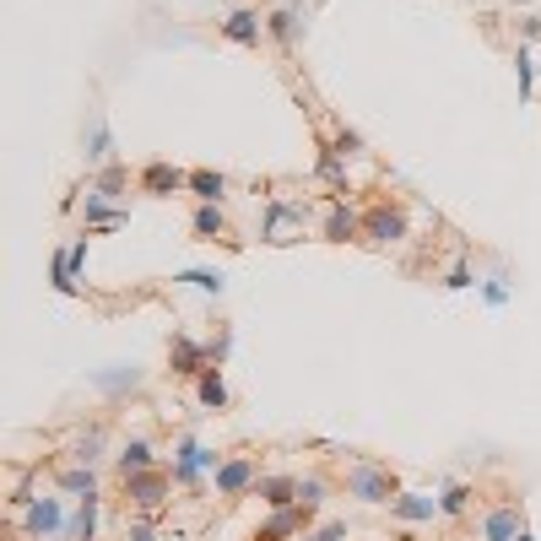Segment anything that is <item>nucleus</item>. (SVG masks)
I'll list each match as a JSON object with an SVG mask.
<instances>
[{
  "label": "nucleus",
  "instance_id": "obj_15",
  "mask_svg": "<svg viewBox=\"0 0 541 541\" xmlns=\"http://www.w3.org/2000/svg\"><path fill=\"white\" fill-rule=\"evenodd\" d=\"M222 38H228V44H239V49H260V38H266V17H260L255 6L228 11V17H222Z\"/></svg>",
  "mask_w": 541,
  "mask_h": 541
},
{
  "label": "nucleus",
  "instance_id": "obj_22",
  "mask_svg": "<svg viewBox=\"0 0 541 541\" xmlns=\"http://www.w3.org/2000/svg\"><path fill=\"white\" fill-rule=\"evenodd\" d=\"M168 282H179V287H195V293H206V298H222L228 293V276H222L217 266H179Z\"/></svg>",
  "mask_w": 541,
  "mask_h": 541
},
{
  "label": "nucleus",
  "instance_id": "obj_17",
  "mask_svg": "<svg viewBox=\"0 0 541 541\" xmlns=\"http://www.w3.org/2000/svg\"><path fill=\"white\" fill-rule=\"evenodd\" d=\"M325 239H331V244L363 239V217L347 206V195H331V206H325Z\"/></svg>",
  "mask_w": 541,
  "mask_h": 541
},
{
  "label": "nucleus",
  "instance_id": "obj_25",
  "mask_svg": "<svg viewBox=\"0 0 541 541\" xmlns=\"http://www.w3.org/2000/svg\"><path fill=\"white\" fill-rule=\"evenodd\" d=\"M190 195H195V206H222L228 201V179L217 168H190Z\"/></svg>",
  "mask_w": 541,
  "mask_h": 541
},
{
  "label": "nucleus",
  "instance_id": "obj_40",
  "mask_svg": "<svg viewBox=\"0 0 541 541\" xmlns=\"http://www.w3.org/2000/svg\"><path fill=\"white\" fill-rule=\"evenodd\" d=\"M514 541H536V531H531V525H525V531H520V536H514Z\"/></svg>",
  "mask_w": 541,
  "mask_h": 541
},
{
  "label": "nucleus",
  "instance_id": "obj_41",
  "mask_svg": "<svg viewBox=\"0 0 541 541\" xmlns=\"http://www.w3.org/2000/svg\"><path fill=\"white\" fill-rule=\"evenodd\" d=\"M249 541H260V536H249Z\"/></svg>",
  "mask_w": 541,
  "mask_h": 541
},
{
  "label": "nucleus",
  "instance_id": "obj_11",
  "mask_svg": "<svg viewBox=\"0 0 541 541\" xmlns=\"http://www.w3.org/2000/svg\"><path fill=\"white\" fill-rule=\"evenodd\" d=\"M82 157H87V168H92V174H98V168H109V163H120V141H114L109 114H92L87 141H82Z\"/></svg>",
  "mask_w": 541,
  "mask_h": 541
},
{
  "label": "nucleus",
  "instance_id": "obj_35",
  "mask_svg": "<svg viewBox=\"0 0 541 541\" xmlns=\"http://www.w3.org/2000/svg\"><path fill=\"white\" fill-rule=\"evenodd\" d=\"M82 466H98L103 460V433H87V439H76V450H71Z\"/></svg>",
  "mask_w": 541,
  "mask_h": 541
},
{
  "label": "nucleus",
  "instance_id": "obj_33",
  "mask_svg": "<svg viewBox=\"0 0 541 541\" xmlns=\"http://www.w3.org/2000/svg\"><path fill=\"white\" fill-rule=\"evenodd\" d=\"M471 287H482V276L466 266V260H460V266H450L444 271V293H471Z\"/></svg>",
  "mask_w": 541,
  "mask_h": 541
},
{
  "label": "nucleus",
  "instance_id": "obj_9",
  "mask_svg": "<svg viewBox=\"0 0 541 541\" xmlns=\"http://www.w3.org/2000/svg\"><path fill=\"white\" fill-rule=\"evenodd\" d=\"M390 520H395V525H433V520H444L439 493H417V487H401V493L390 498Z\"/></svg>",
  "mask_w": 541,
  "mask_h": 541
},
{
  "label": "nucleus",
  "instance_id": "obj_4",
  "mask_svg": "<svg viewBox=\"0 0 541 541\" xmlns=\"http://www.w3.org/2000/svg\"><path fill=\"white\" fill-rule=\"evenodd\" d=\"M87 260H92V233L55 249V260H49V287H55L60 298H76L82 293V276H87Z\"/></svg>",
  "mask_w": 541,
  "mask_h": 541
},
{
  "label": "nucleus",
  "instance_id": "obj_1",
  "mask_svg": "<svg viewBox=\"0 0 541 541\" xmlns=\"http://www.w3.org/2000/svg\"><path fill=\"white\" fill-rule=\"evenodd\" d=\"M222 460H228V455H217L211 444L195 439V433H179V439H174V466H168V477H174V487H190V493H195V487H206L211 477H217Z\"/></svg>",
  "mask_w": 541,
  "mask_h": 541
},
{
  "label": "nucleus",
  "instance_id": "obj_5",
  "mask_svg": "<svg viewBox=\"0 0 541 541\" xmlns=\"http://www.w3.org/2000/svg\"><path fill=\"white\" fill-rule=\"evenodd\" d=\"M87 385L98 395H109V401H125V395H136L141 385H147V368L141 363H109V368H92Z\"/></svg>",
  "mask_w": 541,
  "mask_h": 541
},
{
  "label": "nucleus",
  "instance_id": "obj_18",
  "mask_svg": "<svg viewBox=\"0 0 541 541\" xmlns=\"http://www.w3.org/2000/svg\"><path fill=\"white\" fill-rule=\"evenodd\" d=\"M477 531H482V541H514L525 531V520H520V504H493L477 520Z\"/></svg>",
  "mask_w": 541,
  "mask_h": 541
},
{
  "label": "nucleus",
  "instance_id": "obj_31",
  "mask_svg": "<svg viewBox=\"0 0 541 541\" xmlns=\"http://www.w3.org/2000/svg\"><path fill=\"white\" fill-rule=\"evenodd\" d=\"M120 190H125V163H109L98 174H87V195H98V201H114Z\"/></svg>",
  "mask_w": 541,
  "mask_h": 541
},
{
  "label": "nucleus",
  "instance_id": "obj_38",
  "mask_svg": "<svg viewBox=\"0 0 541 541\" xmlns=\"http://www.w3.org/2000/svg\"><path fill=\"white\" fill-rule=\"evenodd\" d=\"M298 541H347V520H325V525H314V531L298 536Z\"/></svg>",
  "mask_w": 541,
  "mask_h": 541
},
{
  "label": "nucleus",
  "instance_id": "obj_7",
  "mask_svg": "<svg viewBox=\"0 0 541 541\" xmlns=\"http://www.w3.org/2000/svg\"><path fill=\"white\" fill-rule=\"evenodd\" d=\"M255 482H260V466L249 455H228L217 466V477H211L217 498H228V504H233V498H249V493H255Z\"/></svg>",
  "mask_w": 541,
  "mask_h": 541
},
{
  "label": "nucleus",
  "instance_id": "obj_37",
  "mask_svg": "<svg viewBox=\"0 0 541 541\" xmlns=\"http://www.w3.org/2000/svg\"><path fill=\"white\" fill-rule=\"evenodd\" d=\"M331 147H336L341 157H363V136H358V130H352V125H341V130H336V141H331Z\"/></svg>",
  "mask_w": 541,
  "mask_h": 541
},
{
  "label": "nucleus",
  "instance_id": "obj_29",
  "mask_svg": "<svg viewBox=\"0 0 541 541\" xmlns=\"http://www.w3.org/2000/svg\"><path fill=\"white\" fill-rule=\"evenodd\" d=\"M477 298H482V309H487V314H504L509 303H514V282H509L504 271H493V276H482Z\"/></svg>",
  "mask_w": 541,
  "mask_h": 541
},
{
  "label": "nucleus",
  "instance_id": "obj_34",
  "mask_svg": "<svg viewBox=\"0 0 541 541\" xmlns=\"http://www.w3.org/2000/svg\"><path fill=\"white\" fill-rule=\"evenodd\" d=\"M325 498H331V482H325V477H298V504L320 509Z\"/></svg>",
  "mask_w": 541,
  "mask_h": 541
},
{
  "label": "nucleus",
  "instance_id": "obj_19",
  "mask_svg": "<svg viewBox=\"0 0 541 541\" xmlns=\"http://www.w3.org/2000/svg\"><path fill=\"white\" fill-rule=\"evenodd\" d=\"M82 222H87L82 233H120V228H130V211H125V206H114V201H98V195H87Z\"/></svg>",
  "mask_w": 541,
  "mask_h": 541
},
{
  "label": "nucleus",
  "instance_id": "obj_3",
  "mask_svg": "<svg viewBox=\"0 0 541 541\" xmlns=\"http://www.w3.org/2000/svg\"><path fill=\"white\" fill-rule=\"evenodd\" d=\"M17 525H22V536H33V541H55V536L71 531V514H65V498H55V493H33L28 509L17 514Z\"/></svg>",
  "mask_w": 541,
  "mask_h": 541
},
{
  "label": "nucleus",
  "instance_id": "obj_23",
  "mask_svg": "<svg viewBox=\"0 0 541 541\" xmlns=\"http://www.w3.org/2000/svg\"><path fill=\"white\" fill-rule=\"evenodd\" d=\"M471 498H477V487H471L466 477H444V482H439V509H444V520H466V514H471Z\"/></svg>",
  "mask_w": 541,
  "mask_h": 541
},
{
  "label": "nucleus",
  "instance_id": "obj_24",
  "mask_svg": "<svg viewBox=\"0 0 541 541\" xmlns=\"http://www.w3.org/2000/svg\"><path fill=\"white\" fill-rule=\"evenodd\" d=\"M190 233H195V239H201V244H217V239H228V211H222V206H195L190 211Z\"/></svg>",
  "mask_w": 541,
  "mask_h": 541
},
{
  "label": "nucleus",
  "instance_id": "obj_13",
  "mask_svg": "<svg viewBox=\"0 0 541 541\" xmlns=\"http://www.w3.org/2000/svg\"><path fill=\"white\" fill-rule=\"evenodd\" d=\"M309 525H314V509L309 504H293V509H271V520L260 525V541H298V536H309Z\"/></svg>",
  "mask_w": 541,
  "mask_h": 541
},
{
  "label": "nucleus",
  "instance_id": "obj_27",
  "mask_svg": "<svg viewBox=\"0 0 541 541\" xmlns=\"http://www.w3.org/2000/svg\"><path fill=\"white\" fill-rule=\"evenodd\" d=\"M98 520H103V498H76V514H71V541H98Z\"/></svg>",
  "mask_w": 541,
  "mask_h": 541
},
{
  "label": "nucleus",
  "instance_id": "obj_32",
  "mask_svg": "<svg viewBox=\"0 0 541 541\" xmlns=\"http://www.w3.org/2000/svg\"><path fill=\"white\" fill-rule=\"evenodd\" d=\"M514 87H520V103H531L536 98V60H531V49H514Z\"/></svg>",
  "mask_w": 541,
  "mask_h": 541
},
{
  "label": "nucleus",
  "instance_id": "obj_30",
  "mask_svg": "<svg viewBox=\"0 0 541 541\" xmlns=\"http://www.w3.org/2000/svg\"><path fill=\"white\" fill-rule=\"evenodd\" d=\"M314 174H320L325 184H336V195H347V157H341L336 147H320V157H314Z\"/></svg>",
  "mask_w": 541,
  "mask_h": 541
},
{
  "label": "nucleus",
  "instance_id": "obj_20",
  "mask_svg": "<svg viewBox=\"0 0 541 541\" xmlns=\"http://www.w3.org/2000/svg\"><path fill=\"white\" fill-rule=\"evenodd\" d=\"M260 504L266 509H293L298 504V477H287V471H266V477L255 482Z\"/></svg>",
  "mask_w": 541,
  "mask_h": 541
},
{
  "label": "nucleus",
  "instance_id": "obj_39",
  "mask_svg": "<svg viewBox=\"0 0 541 541\" xmlns=\"http://www.w3.org/2000/svg\"><path fill=\"white\" fill-rule=\"evenodd\" d=\"M125 541H157V531H152V520H147V514L125 520Z\"/></svg>",
  "mask_w": 541,
  "mask_h": 541
},
{
  "label": "nucleus",
  "instance_id": "obj_12",
  "mask_svg": "<svg viewBox=\"0 0 541 541\" xmlns=\"http://www.w3.org/2000/svg\"><path fill=\"white\" fill-rule=\"evenodd\" d=\"M168 487H174V477L157 466V471H141V477H125V498L136 504V514H152V509H163Z\"/></svg>",
  "mask_w": 541,
  "mask_h": 541
},
{
  "label": "nucleus",
  "instance_id": "obj_8",
  "mask_svg": "<svg viewBox=\"0 0 541 541\" xmlns=\"http://www.w3.org/2000/svg\"><path fill=\"white\" fill-rule=\"evenodd\" d=\"M260 239H266V244H298L303 239V206H293V201H266Z\"/></svg>",
  "mask_w": 541,
  "mask_h": 541
},
{
  "label": "nucleus",
  "instance_id": "obj_2",
  "mask_svg": "<svg viewBox=\"0 0 541 541\" xmlns=\"http://www.w3.org/2000/svg\"><path fill=\"white\" fill-rule=\"evenodd\" d=\"M401 493V482H395L390 466H379V460H352L347 466V498H358V504H385Z\"/></svg>",
  "mask_w": 541,
  "mask_h": 541
},
{
  "label": "nucleus",
  "instance_id": "obj_21",
  "mask_svg": "<svg viewBox=\"0 0 541 541\" xmlns=\"http://www.w3.org/2000/svg\"><path fill=\"white\" fill-rule=\"evenodd\" d=\"M195 401H201V412H228V406H233V390H228V379H222L217 363L195 379Z\"/></svg>",
  "mask_w": 541,
  "mask_h": 541
},
{
  "label": "nucleus",
  "instance_id": "obj_6",
  "mask_svg": "<svg viewBox=\"0 0 541 541\" xmlns=\"http://www.w3.org/2000/svg\"><path fill=\"white\" fill-rule=\"evenodd\" d=\"M363 239H368V244H406V239H412V228H406V211L390 206V201L368 206V211H363Z\"/></svg>",
  "mask_w": 541,
  "mask_h": 541
},
{
  "label": "nucleus",
  "instance_id": "obj_26",
  "mask_svg": "<svg viewBox=\"0 0 541 541\" xmlns=\"http://www.w3.org/2000/svg\"><path fill=\"white\" fill-rule=\"evenodd\" d=\"M60 493H65V498H98V471L82 466V460L60 466Z\"/></svg>",
  "mask_w": 541,
  "mask_h": 541
},
{
  "label": "nucleus",
  "instance_id": "obj_16",
  "mask_svg": "<svg viewBox=\"0 0 541 541\" xmlns=\"http://www.w3.org/2000/svg\"><path fill=\"white\" fill-rule=\"evenodd\" d=\"M114 471L125 477H141V471H157V444L147 439V433H130V439L120 444V455H114Z\"/></svg>",
  "mask_w": 541,
  "mask_h": 541
},
{
  "label": "nucleus",
  "instance_id": "obj_10",
  "mask_svg": "<svg viewBox=\"0 0 541 541\" xmlns=\"http://www.w3.org/2000/svg\"><path fill=\"white\" fill-rule=\"evenodd\" d=\"M168 368H174L179 379H201L211 368V347L195 341V336H184V331H174L168 336Z\"/></svg>",
  "mask_w": 541,
  "mask_h": 541
},
{
  "label": "nucleus",
  "instance_id": "obj_36",
  "mask_svg": "<svg viewBox=\"0 0 541 541\" xmlns=\"http://www.w3.org/2000/svg\"><path fill=\"white\" fill-rule=\"evenodd\" d=\"M206 347H211V363H217V368H222V363H228V358H233V325H222V331H217V336H211V341H206Z\"/></svg>",
  "mask_w": 541,
  "mask_h": 541
},
{
  "label": "nucleus",
  "instance_id": "obj_28",
  "mask_svg": "<svg viewBox=\"0 0 541 541\" xmlns=\"http://www.w3.org/2000/svg\"><path fill=\"white\" fill-rule=\"evenodd\" d=\"M266 38H276V44H287L293 49L298 38H303V17L293 6H276V11H266Z\"/></svg>",
  "mask_w": 541,
  "mask_h": 541
},
{
  "label": "nucleus",
  "instance_id": "obj_14",
  "mask_svg": "<svg viewBox=\"0 0 541 541\" xmlns=\"http://www.w3.org/2000/svg\"><path fill=\"white\" fill-rule=\"evenodd\" d=\"M136 184H141V195H157V201H163V195L190 190V174H184V168H174V163H163V157H152V163L136 174Z\"/></svg>",
  "mask_w": 541,
  "mask_h": 541
}]
</instances>
